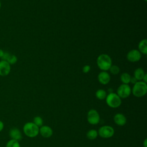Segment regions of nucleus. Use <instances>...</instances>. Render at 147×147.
<instances>
[{
  "label": "nucleus",
  "mask_w": 147,
  "mask_h": 147,
  "mask_svg": "<svg viewBox=\"0 0 147 147\" xmlns=\"http://www.w3.org/2000/svg\"><path fill=\"white\" fill-rule=\"evenodd\" d=\"M3 128H4V123L2 121L0 120V132L2 131Z\"/></svg>",
  "instance_id": "393cba45"
},
{
  "label": "nucleus",
  "mask_w": 147,
  "mask_h": 147,
  "mask_svg": "<svg viewBox=\"0 0 147 147\" xmlns=\"http://www.w3.org/2000/svg\"><path fill=\"white\" fill-rule=\"evenodd\" d=\"M24 134L30 138L36 137L39 133V127L36 125L33 122H27L23 127Z\"/></svg>",
  "instance_id": "7ed1b4c3"
},
{
  "label": "nucleus",
  "mask_w": 147,
  "mask_h": 147,
  "mask_svg": "<svg viewBox=\"0 0 147 147\" xmlns=\"http://www.w3.org/2000/svg\"><path fill=\"white\" fill-rule=\"evenodd\" d=\"M145 74V73L142 68H138L134 72V77L137 80H142Z\"/></svg>",
  "instance_id": "2eb2a0df"
},
{
  "label": "nucleus",
  "mask_w": 147,
  "mask_h": 147,
  "mask_svg": "<svg viewBox=\"0 0 147 147\" xmlns=\"http://www.w3.org/2000/svg\"><path fill=\"white\" fill-rule=\"evenodd\" d=\"M98 134L102 138H109L114 135V130L113 127L110 126H103L99 129Z\"/></svg>",
  "instance_id": "39448f33"
},
{
  "label": "nucleus",
  "mask_w": 147,
  "mask_h": 147,
  "mask_svg": "<svg viewBox=\"0 0 147 147\" xmlns=\"http://www.w3.org/2000/svg\"><path fill=\"white\" fill-rule=\"evenodd\" d=\"M96 64L100 69L106 71L112 65V60L108 55L101 54L96 59Z\"/></svg>",
  "instance_id": "f257e3e1"
},
{
  "label": "nucleus",
  "mask_w": 147,
  "mask_h": 147,
  "mask_svg": "<svg viewBox=\"0 0 147 147\" xmlns=\"http://www.w3.org/2000/svg\"><path fill=\"white\" fill-rule=\"evenodd\" d=\"M146 144H147V140L145 139L144 141V147H147V145H146Z\"/></svg>",
  "instance_id": "cd10ccee"
},
{
  "label": "nucleus",
  "mask_w": 147,
  "mask_h": 147,
  "mask_svg": "<svg viewBox=\"0 0 147 147\" xmlns=\"http://www.w3.org/2000/svg\"><path fill=\"white\" fill-rule=\"evenodd\" d=\"M33 123L37 125L38 127L39 126H41L42 125V123H43V120L42 119L41 117H38V116H37L36 117L34 118V119H33Z\"/></svg>",
  "instance_id": "412c9836"
},
{
  "label": "nucleus",
  "mask_w": 147,
  "mask_h": 147,
  "mask_svg": "<svg viewBox=\"0 0 147 147\" xmlns=\"http://www.w3.org/2000/svg\"><path fill=\"white\" fill-rule=\"evenodd\" d=\"M130 78H131L130 75L128 73H126V72H124V73L122 74L120 76V79H121V82L123 83V84H128V83H130Z\"/></svg>",
  "instance_id": "f3484780"
},
{
  "label": "nucleus",
  "mask_w": 147,
  "mask_h": 147,
  "mask_svg": "<svg viewBox=\"0 0 147 147\" xmlns=\"http://www.w3.org/2000/svg\"><path fill=\"white\" fill-rule=\"evenodd\" d=\"M87 121L91 125H96L100 121V116L95 109H91L87 113Z\"/></svg>",
  "instance_id": "0eeeda50"
},
{
  "label": "nucleus",
  "mask_w": 147,
  "mask_h": 147,
  "mask_svg": "<svg viewBox=\"0 0 147 147\" xmlns=\"http://www.w3.org/2000/svg\"><path fill=\"white\" fill-rule=\"evenodd\" d=\"M39 133L41 136L44 138H49L52 136L53 134V130L48 126H41L39 128Z\"/></svg>",
  "instance_id": "9b49d317"
},
{
  "label": "nucleus",
  "mask_w": 147,
  "mask_h": 147,
  "mask_svg": "<svg viewBox=\"0 0 147 147\" xmlns=\"http://www.w3.org/2000/svg\"><path fill=\"white\" fill-rule=\"evenodd\" d=\"M138 51L144 55L147 54V40L143 39L138 44Z\"/></svg>",
  "instance_id": "4468645a"
},
{
  "label": "nucleus",
  "mask_w": 147,
  "mask_h": 147,
  "mask_svg": "<svg viewBox=\"0 0 147 147\" xmlns=\"http://www.w3.org/2000/svg\"><path fill=\"white\" fill-rule=\"evenodd\" d=\"M96 97L99 100H103L106 98L107 93L105 90L103 89H99L96 91L95 93Z\"/></svg>",
  "instance_id": "dca6fc26"
},
{
  "label": "nucleus",
  "mask_w": 147,
  "mask_h": 147,
  "mask_svg": "<svg viewBox=\"0 0 147 147\" xmlns=\"http://www.w3.org/2000/svg\"><path fill=\"white\" fill-rule=\"evenodd\" d=\"M106 102L109 107L117 108L121 105V98L117 94L110 92L106 96Z\"/></svg>",
  "instance_id": "20e7f679"
},
{
  "label": "nucleus",
  "mask_w": 147,
  "mask_h": 147,
  "mask_svg": "<svg viewBox=\"0 0 147 147\" xmlns=\"http://www.w3.org/2000/svg\"><path fill=\"white\" fill-rule=\"evenodd\" d=\"M1 2L0 1V9H1Z\"/></svg>",
  "instance_id": "c85d7f7f"
},
{
  "label": "nucleus",
  "mask_w": 147,
  "mask_h": 147,
  "mask_svg": "<svg viewBox=\"0 0 147 147\" xmlns=\"http://www.w3.org/2000/svg\"><path fill=\"white\" fill-rule=\"evenodd\" d=\"M114 121L117 125L122 126L126 124V118L123 114L118 113L114 115Z\"/></svg>",
  "instance_id": "ddd939ff"
},
{
  "label": "nucleus",
  "mask_w": 147,
  "mask_h": 147,
  "mask_svg": "<svg viewBox=\"0 0 147 147\" xmlns=\"http://www.w3.org/2000/svg\"><path fill=\"white\" fill-rule=\"evenodd\" d=\"M131 92L136 97L144 96L147 92L146 83L143 81H138L134 84Z\"/></svg>",
  "instance_id": "f03ea898"
},
{
  "label": "nucleus",
  "mask_w": 147,
  "mask_h": 147,
  "mask_svg": "<svg viewBox=\"0 0 147 147\" xmlns=\"http://www.w3.org/2000/svg\"><path fill=\"white\" fill-rule=\"evenodd\" d=\"M142 80H143V82H144L145 83H146V82H147V74H145V75H144V76Z\"/></svg>",
  "instance_id": "bb28decb"
},
{
  "label": "nucleus",
  "mask_w": 147,
  "mask_h": 147,
  "mask_svg": "<svg viewBox=\"0 0 147 147\" xmlns=\"http://www.w3.org/2000/svg\"><path fill=\"white\" fill-rule=\"evenodd\" d=\"M98 131L96 130L91 129L87 133V137L90 140H94L98 136Z\"/></svg>",
  "instance_id": "a211bd4d"
},
{
  "label": "nucleus",
  "mask_w": 147,
  "mask_h": 147,
  "mask_svg": "<svg viewBox=\"0 0 147 147\" xmlns=\"http://www.w3.org/2000/svg\"><path fill=\"white\" fill-rule=\"evenodd\" d=\"M4 53H5V52L2 49H0V58L1 59H2V57H3Z\"/></svg>",
  "instance_id": "a878e982"
},
{
  "label": "nucleus",
  "mask_w": 147,
  "mask_h": 147,
  "mask_svg": "<svg viewBox=\"0 0 147 147\" xmlns=\"http://www.w3.org/2000/svg\"><path fill=\"white\" fill-rule=\"evenodd\" d=\"M6 147H21L19 141L11 139L7 141L6 145Z\"/></svg>",
  "instance_id": "6ab92c4d"
},
{
  "label": "nucleus",
  "mask_w": 147,
  "mask_h": 147,
  "mask_svg": "<svg viewBox=\"0 0 147 147\" xmlns=\"http://www.w3.org/2000/svg\"><path fill=\"white\" fill-rule=\"evenodd\" d=\"M137 82H138V80H137L134 76H133V77H131L130 83H133V84H134L136 83Z\"/></svg>",
  "instance_id": "b1692460"
},
{
  "label": "nucleus",
  "mask_w": 147,
  "mask_h": 147,
  "mask_svg": "<svg viewBox=\"0 0 147 147\" xmlns=\"http://www.w3.org/2000/svg\"><path fill=\"white\" fill-rule=\"evenodd\" d=\"M6 61H7L10 65L14 64L17 61V57L14 55H11L9 53V56H7Z\"/></svg>",
  "instance_id": "aec40b11"
},
{
  "label": "nucleus",
  "mask_w": 147,
  "mask_h": 147,
  "mask_svg": "<svg viewBox=\"0 0 147 147\" xmlns=\"http://www.w3.org/2000/svg\"><path fill=\"white\" fill-rule=\"evenodd\" d=\"M9 134L11 139L15 140L18 141H19L22 139L21 132L18 128H16V127L11 128L10 130Z\"/></svg>",
  "instance_id": "f8f14e48"
},
{
  "label": "nucleus",
  "mask_w": 147,
  "mask_h": 147,
  "mask_svg": "<svg viewBox=\"0 0 147 147\" xmlns=\"http://www.w3.org/2000/svg\"><path fill=\"white\" fill-rule=\"evenodd\" d=\"M141 57V53L137 49H132L126 55V58L130 62L138 61Z\"/></svg>",
  "instance_id": "6e6552de"
},
{
  "label": "nucleus",
  "mask_w": 147,
  "mask_h": 147,
  "mask_svg": "<svg viewBox=\"0 0 147 147\" xmlns=\"http://www.w3.org/2000/svg\"><path fill=\"white\" fill-rule=\"evenodd\" d=\"M11 70L10 64L6 60L0 61V76H6L9 74Z\"/></svg>",
  "instance_id": "1a4fd4ad"
},
{
  "label": "nucleus",
  "mask_w": 147,
  "mask_h": 147,
  "mask_svg": "<svg viewBox=\"0 0 147 147\" xmlns=\"http://www.w3.org/2000/svg\"><path fill=\"white\" fill-rule=\"evenodd\" d=\"M91 69V67L89 65H85L83 67V69H82V71H83V72L84 73H88Z\"/></svg>",
  "instance_id": "5701e85b"
},
{
  "label": "nucleus",
  "mask_w": 147,
  "mask_h": 147,
  "mask_svg": "<svg viewBox=\"0 0 147 147\" xmlns=\"http://www.w3.org/2000/svg\"><path fill=\"white\" fill-rule=\"evenodd\" d=\"M110 72L113 75H117L119 72V68L117 65H111L109 69Z\"/></svg>",
  "instance_id": "4be33fe9"
},
{
  "label": "nucleus",
  "mask_w": 147,
  "mask_h": 147,
  "mask_svg": "<svg viewBox=\"0 0 147 147\" xmlns=\"http://www.w3.org/2000/svg\"><path fill=\"white\" fill-rule=\"evenodd\" d=\"M117 94L121 98H127L131 92V90L130 87L127 84H122L117 88Z\"/></svg>",
  "instance_id": "423d86ee"
},
{
  "label": "nucleus",
  "mask_w": 147,
  "mask_h": 147,
  "mask_svg": "<svg viewBox=\"0 0 147 147\" xmlns=\"http://www.w3.org/2000/svg\"><path fill=\"white\" fill-rule=\"evenodd\" d=\"M98 79L100 83L102 84H107L110 80V76L106 71H102L98 74Z\"/></svg>",
  "instance_id": "9d476101"
},
{
  "label": "nucleus",
  "mask_w": 147,
  "mask_h": 147,
  "mask_svg": "<svg viewBox=\"0 0 147 147\" xmlns=\"http://www.w3.org/2000/svg\"><path fill=\"white\" fill-rule=\"evenodd\" d=\"M144 1H145V2H146V1H147V0H144Z\"/></svg>",
  "instance_id": "c756f323"
}]
</instances>
